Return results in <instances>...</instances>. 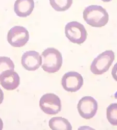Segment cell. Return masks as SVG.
<instances>
[{
    "mask_svg": "<svg viewBox=\"0 0 117 130\" xmlns=\"http://www.w3.org/2000/svg\"><path fill=\"white\" fill-rule=\"evenodd\" d=\"M83 18L85 21L93 27L105 26L108 22L109 15L102 6L91 5L84 10Z\"/></svg>",
    "mask_w": 117,
    "mask_h": 130,
    "instance_id": "cell-1",
    "label": "cell"
},
{
    "mask_svg": "<svg viewBox=\"0 0 117 130\" xmlns=\"http://www.w3.org/2000/svg\"><path fill=\"white\" fill-rule=\"evenodd\" d=\"M42 68L45 72L53 73L58 71L62 64L61 53L54 47L45 50L41 54Z\"/></svg>",
    "mask_w": 117,
    "mask_h": 130,
    "instance_id": "cell-2",
    "label": "cell"
},
{
    "mask_svg": "<svg viewBox=\"0 0 117 130\" xmlns=\"http://www.w3.org/2000/svg\"><path fill=\"white\" fill-rule=\"evenodd\" d=\"M114 53L112 50H107L96 57L92 61L90 69L95 75H101L107 72L114 60Z\"/></svg>",
    "mask_w": 117,
    "mask_h": 130,
    "instance_id": "cell-3",
    "label": "cell"
},
{
    "mask_svg": "<svg viewBox=\"0 0 117 130\" xmlns=\"http://www.w3.org/2000/svg\"><path fill=\"white\" fill-rule=\"evenodd\" d=\"M65 35L72 43L82 44L87 38V31L84 26L76 21H71L65 26Z\"/></svg>",
    "mask_w": 117,
    "mask_h": 130,
    "instance_id": "cell-4",
    "label": "cell"
},
{
    "mask_svg": "<svg viewBox=\"0 0 117 130\" xmlns=\"http://www.w3.org/2000/svg\"><path fill=\"white\" fill-rule=\"evenodd\" d=\"M39 105L41 109L47 115H56L61 110V100L58 96L53 93H47L42 96Z\"/></svg>",
    "mask_w": 117,
    "mask_h": 130,
    "instance_id": "cell-5",
    "label": "cell"
},
{
    "mask_svg": "<svg viewBox=\"0 0 117 130\" xmlns=\"http://www.w3.org/2000/svg\"><path fill=\"white\" fill-rule=\"evenodd\" d=\"M8 42L13 47H23L28 42L29 34L27 29L23 26H15L8 32Z\"/></svg>",
    "mask_w": 117,
    "mask_h": 130,
    "instance_id": "cell-6",
    "label": "cell"
},
{
    "mask_svg": "<svg viewBox=\"0 0 117 130\" xmlns=\"http://www.w3.org/2000/svg\"><path fill=\"white\" fill-rule=\"evenodd\" d=\"M77 109L80 116L89 120L93 118L98 109V103L93 97L84 96L79 101Z\"/></svg>",
    "mask_w": 117,
    "mask_h": 130,
    "instance_id": "cell-7",
    "label": "cell"
},
{
    "mask_svg": "<svg viewBox=\"0 0 117 130\" xmlns=\"http://www.w3.org/2000/svg\"><path fill=\"white\" fill-rule=\"evenodd\" d=\"M63 88L67 92H76L83 84V78L81 74L76 71H69L63 75L61 79Z\"/></svg>",
    "mask_w": 117,
    "mask_h": 130,
    "instance_id": "cell-8",
    "label": "cell"
},
{
    "mask_svg": "<svg viewBox=\"0 0 117 130\" xmlns=\"http://www.w3.org/2000/svg\"><path fill=\"white\" fill-rule=\"evenodd\" d=\"M42 57L35 51H28L24 53L22 57L23 66L28 71H35L42 64Z\"/></svg>",
    "mask_w": 117,
    "mask_h": 130,
    "instance_id": "cell-9",
    "label": "cell"
},
{
    "mask_svg": "<svg viewBox=\"0 0 117 130\" xmlns=\"http://www.w3.org/2000/svg\"><path fill=\"white\" fill-rule=\"evenodd\" d=\"M0 84L8 91L17 89L20 84V77L18 74L13 70H9L3 72L0 76Z\"/></svg>",
    "mask_w": 117,
    "mask_h": 130,
    "instance_id": "cell-10",
    "label": "cell"
},
{
    "mask_svg": "<svg viewBox=\"0 0 117 130\" xmlns=\"http://www.w3.org/2000/svg\"><path fill=\"white\" fill-rule=\"evenodd\" d=\"M35 8L34 0H16L14 4V12L20 17L29 16Z\"/></svg>",
    "mask_w": 117,
    "mask_h": 130,
    "instance_id": "cell-11",
    "label": "cell"
},
{
    "mask_svg": "<svg viewBox=\"0 0 117 130\" xmlns=\"http://www.w3.org/2000/svg\"><path fill=\"white\" fill-rule=\"evenodd\" d=\"M48 124L49 127L53 130H71L72 128L67 119L60 117L51 118Z\"/></svg>",
    "mask_w": 117,
    "mask_h": 130,
    "instance_id": "cell-12",
    "label": "cell"
},
{
    "mask_svg": "<svg viewBox=\"0 0 117 130\" xmlns=\"http://www.w3.org/2000/svg\"><path fill=\"white\" fill-rule=\"evenodd\" d=\"M53 8L57 12H64L71 6L73 0H49Z\"/></svg>",
    "mask_w": 117,
    "mask_h": 130,
    "instance_id": "cell-13",
    "label": "cell"
},
{
    "mask_svg": "<svg viewBox=\"0 0 117 130\" xmlns=\"http://www.w3.org/2000/svg\"><path fill=\"white\" fill-rule=\"evenodd\" d=\"M107 118L113 126H117V103H112L107 108Z\"/></svg>",
    "mask_w": 117,
    "mask_h": 130,
    "instance_id": "cell-14",
    "label": "cell"
},
{
    "mask_svg": "<svg viewBox=\"0 0 117 130\" xmlns=\"http://www.w3.org/2000/svg\"><path fill=\"white\" fill-rule=\"evenodd\" d=\"M15 65L12 59L5 56L0 57V76L1 74L7 70L14 71Z\"/></svg>",
    "mask_w": 117,
    "mask_h": 130,
    "instance_id": "cell-15",
    "label": "cell"
},
{
    "mask_svg": "<svg viewBox=\"0 0 117 130\" xmlns=\"http://www.w3.org/2000/svg\"><path fill=\"white\" fill-rule=\"evenodd\" d=\"M111 74L113 78L117 82V62L114 65L113 67L112 68Z\"/></svg>",
    "mask_w": 117,
    "mask_h": 130,
    "instance_id": "cell-16",
    "label": "cell"
},
{
    "mask_svg": "<svg viewBox=\"0 0 117 130\" xmlns=\"http://www.w3.org/2000/svg\"><path fill=\"white\" fill-rule=\"evenodd\" d=\"M4 100V93L2 89L0 88V105H1Z\"/></svg>",
    "mask_w": 117,
    "mask_h": 130,
    "instance_id": "cell-17",
    "label": "cell"
},
{
    "mask_svg": "<svg viewBox=\"0 0 117 130\" xmlns=\"http://www.w3.org/2000/svg\"><path fill=\"white\" fill-rule=\"evenodd\" d=\"M3 128V122L2 119L0 118V130H2Z\"/></svg>",
    "mask_w": 117,
    "mask_h": 130,
    "instance_id": "cell-18",
    "label": "cell"
},
{
    "mask_svg": "<svg viewBox=\"0 0 117 130\" xmlns=\"http://www.w3.org/2000/svg\"><path fill=\"white\" fill-rule=\"evenodd\" d=\"M102 1L104 2H109L111 1L112 0H102Z\"/></svg>",
    "mask_w": 117,
    "mask_h": 130,
    "instance_id": "cell-19",
    "label": "cell"
}]
</instances>
